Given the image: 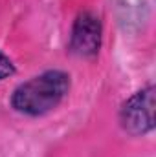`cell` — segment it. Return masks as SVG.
I'll return each instance as SVG.
<instances>
[{"label":"cell","instance_id":"6da1fadb","mask_svg":"<svg viewBox=\"0 0 156 157\" xmlns=\"http://www.w3.org/2000/svg\"><path fill=\"white\" fill-rule=\"evenodd\" d=\"M70 90V75L61 70H50L15 88L11 106L24 115L40 117L55 110Z\"/></svg>","mask_w":156,"mask_h":157},{"label":"cell","instance_id":"7a4b0ae2","mask_svg":"<svg viewBox=\"0 0 156 157\" xmlns=\"http://www.w3.org/2000/svg\"><path fill=\"white\" fill-rule=\"evenodd\" d=\"M119 124L129 135H145L154 130V86L136 91L121 104Z\"/></svg>","mask_w":156,"mask_h":157},{"label":"cell","instance_id":"3957f363","mask_svg":"<svg viewBox=\"0 0 156 157\" xmlns=\"http://www.w3.org/2000/svg\"><path fill=\"white\" fill-rule=\"evenodd\" d=\"M70 51L81 59H94L101 48V20L94 11L79 13L70 33Z\"/></svg>","mask_w":156,"mask_h":157},{"label":"cell","instance_id":"277c9868","mask_svg":"<svg viewBox=\"0 0 156 157\" xmlns=\"http://www.w3.org/2000/svg\"><path fill=\"white\" fill-rule=\"evenodd\" d=\"M13 73H15V66H13V62L9 60V57H6V55L0 51V80L11 77Z\"/></svg>","mask_w":156,"mask_h":157}]
</instances>
